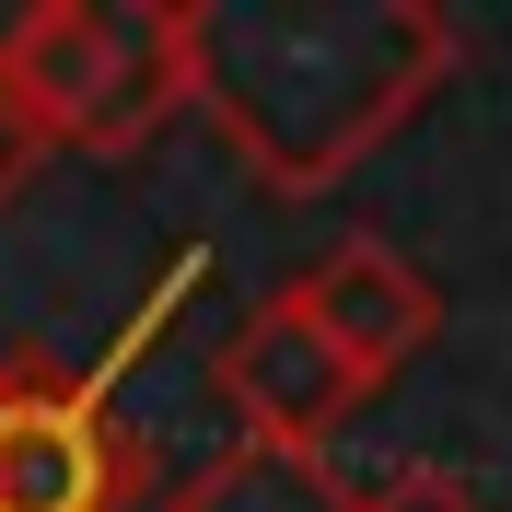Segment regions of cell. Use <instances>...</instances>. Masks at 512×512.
<instances>
[{
	"mask_svg": "<svg viewBox=\"0 0 512 512\" xmlns=\"http://www.w3.org/2000/svg\"><path fill=\"white\" fill-rule=\"evenodd\" d=\"M35 140H24V117H12V94H0V210H12V198H24V175H35Z\"/></svg>",
	"mask_w": 512,
	"mask_h": 512,
	"instance_id": "obj_8",
	"label": "cell"
},
{
	"mask_svg": "<svg viewBox=\"0 0 512 512\" xmlns=\"http://www.w3.org/2000/svg\"><path fill=\"white\" fill-rule=\"evenodd\" d=\"M140 443L117 431L94 373L24 350L0 361V512H128Z\"/></svg>",
	"mask_w": 512,
	"mask_h": 512,
	"instance_id": "obj_3",
	"label": "cell"
},
{
	"mask_svg": "<svg viewBox=\"0 0 512 512\" xmlns=\"http://www.w3.org/2000/svg\"><path fill=\"white\" fill-rule=\"evenodd\" d=\"M443 0H187V105L268 198H326L454 82Z\"/></svg>",
	"mask_w": 512,
	"mask_h": 512,
	"instance_id": "obj_1",
	"label": "cell"
},
{
	"mask_svg": "<svg viewBox=\"0 0 512 512\" xmlns=\"http://www.w3.org/2000/svg\"><path fill=\"white\" fill-rule=\"evenodd\" d=\"M222 396H233V419H245V443L326 454V431H338L373 384L338 361V338H326L291 291H268V303H256V315L222 338Z\"/></svg>",
	"mask_w": 512,
	"mask_h": 512,
	"instance_id": "obj_4",
	"label": "cell"
},
{
	"mask_svg": "<svg viewBox=\"0 0 512 512\" xmlns=\"http://www.w3.org/2000/svg\"><path fill=\"white\" fill-rule=\"evenodd\" d=\"M350 512H489V501L454 478V466H396V478L350 489Z\"/></svg>",
	"mask_w": 512,
	"mask_h": 512,
	"instance_id": "obj_7",
	"label": "cell"
},
{
	"mask_svg": "<svg viewBox=\"0 0 512 512\" xmlns=\"http://www.w3.org/2000/svg\"><path fill=\"white\" fill-rule=\"evenodd\" d=\"M0 94L35 152H140L187 117V0H35L0 24Z\"/></svg>",
	"mask_w": 512,
	"mask_h": 512,
	"instance_id": "obj_2",
	"label": "cell"
},
{
	"mask_svg": "<svg viewBox=\"0 0 512 512\" xmlns=\"http://www.w3.org/2000/svg\"><path fill=\"white\" fill-rule=\"evenodd\" d=\"M163 512H350V478L291 443H222L163 489Z\"/></svg>",
	"mask_w": 512,
	"mask_h": 512,
	"instance_id": "obj_6",
	"label": "cell"
},
{
	"mask_svg": "<svg viewBox=\"0 0 512 512\" xmlns=\"http://www.w3.org/2000/svg\"><path fill=\"white\" fill-rule=\"evenodd\" d=\"M280 291L338 338V361H350L361 384H396L431 338H443V280H431L419 256H396L384 233H338V245H326L315 268H291Z\"/></svg>",
	"mask_w": 512,
	"mask_h": 512,
	"instance_id": "obj_5",
	"label": "cell"
}]
</instances>
